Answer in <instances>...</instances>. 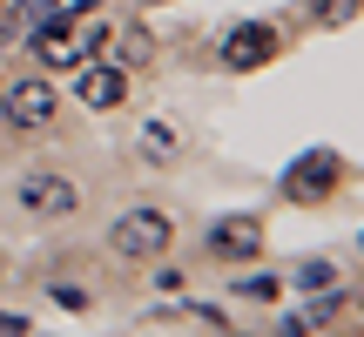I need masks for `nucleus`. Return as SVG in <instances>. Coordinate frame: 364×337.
I'll return each mask as SVG.
<instances>
[{
    "mask_svg": "<svg viewBox=\"0 0 364 337\" xmlns=\"http://www.w3.org/2000/svg\"><path fill=\"white\" fill-rule=\"evenodd\" d=\"M0 337H27V317L21 311H0Z\"/></svg>",
    "mask_w": 364,
    "mask_h": 337,
    "instance_id": "nucleus-14",
    "label": "nucleus"
},
{
    "mask_svg": "<svg viewBox=\"0 0 364 337\" xmlns=\"http://www.w3.org/2000/svg\"><path fill=\"white\" fill-rule=\"evenodd\" d=\"M54 290V304H68V311H81V304H88V290H75V284H48Z\"/></svg>",
    "mask_w": 364,
    "mask_h": 337,
    "instance_id": "nucleus-13",
    "label": "nucleus"
},
{
    "mask_svg": "<svg viewBox=\"0 0 364 337\" xmlns=\"http://www.w3.org/2000/svg\"><path fill=\"white\" fill-rule=\"evenodd\" d=\"M149 7H162V0H149Z\"/></svg>",
    "mask_w": 364,
    "mask_h": 337,
    "instance_id": "nucleus-16",
    "label": "nucleus"
},
{
    "mask_svg": "<svg viewBox=\"0 0 364 337\" xmlns=\"http://www.w3.org/2000/svg\"><path fill=\"white\" fill-rule=\"evenodd\" d=\"M311 324H304V317H277V337H304Z\"/></svg>",
    "mask_w": 364,
    "mask_h": 337,
    "instance_id": "nucleus-15",
    "label": "nucleus"
},
{
    "mask_svg": "<svg viewBox=\"0 0 364 337\" xmlns=\"http://www.w3.org/2000/svg\"><path fill=\"white\" fill-rule=\"evenodd\" d=\"M122 95H129L122 61H81V75H75V102L81 108H115Z\"/></svg>",
    "mask_w": 364,
    "mask_h": 337,
    "instance_id": "nucleus-5",
    "label": "nucleus"
},
{
    "mask_svg": "<svg viewBox=\"0 0 364 337\" xmlns=\"http://www.w3.org/2000/svg\"><path fill=\"white\" fill-rule=\"evenodd\" d=\"M14 196H21L27 216H75V209H81V189L68 176H54V168H27Z\"/></svg>",
    "mask_w": 364,
    "mask_h": 337,
    "instance_id": "nucleus-2",
    "label": "nucleus"
},
{
    "mask_svg": "<svg viewBox=\"0 0 364 337\" xmlns=\"http://www.w3.org/2000/svg\"><path fill=\"white\" fill-rule=\"evenodd\" d=\"M270 54H277V27H263V21H243L223 34V68H263Z\"/></svg>",
    "mask_w": 364,
    "mask_h": 337,
    "instance_id": "nucleus-6",
    "label": "nucleus"
},
{
    "mask_svg": "<svg viewBox=\"0 0 364 337\" xmlns=\"http://www.w3.org/2000/svg\"><path fill=\"white\" fill-rule=\"evenodd\" d=\"M324 182H338V162H331V156H304L297 176H290V196H317Z\"/></svg>",
    "mask_w": 364,
    "mask_h": 337,
    "instance_id": "nucleus-7",
    "label": "nucleus"
},
{
    "mask_svg": "<svg viewBox=\"0 0 364 337\" xmlns=\"http://www.w3.org/2000/svg\"><path fill=\"white\" fill-rule=\"evenodd\" d=\"M236 290H243L250 304H277V297H284V284H277V277H263V270H257V277H243Z\"/></svg>",
    "mask_w": 364,
    "mask_h": 337,
    "instance_id": "nucleus-10",
    "label": "nucleus"
},
{
    "mask_svg": "<svg viewBox=\"0 0 364 337\" xmlns=\"http://www.w3.org/2000/svg\"><path fill=\"white\" fill-rule=\"evenodd\" d=\"M338 284H344V277H338V263L311 257V263H297V277H290L284 290H311V297H317V290H338Z\"/></svg>",
    "mask_w": 364,
    "mask_h": 337,
    "instance_id": "nucleus-8",
    "label": "nucleus"
},
{
    "mask_svg": "<svg viewBox=\"0 0 364 337\" xmlns=\"http://www.w3.org/2000/svg\"><path fill=\"white\" fill-rule=\"evenodd\" d=\"M358 0H317V21H351Z\"/></svg>",
    "mask_w": 364,
    "mask_h": 337,
    "instance_id": "nucleus-12",
    "label": "nucleus"
},
{
    "mask_svg": "<svg viewBox=\"0 0 364 337\" xmlns=\"http://www.w3.org/2000/svg\"><path fill=\"white\" fill-rule=\"evenodd\" d=\"M0 115L14 122V129H48L54 122V88L48 81H0Z\"/></svg>",
    "mask_w": 364,
    "mask_h": 337,
    "instance_id": "nucleus-3",
    "label": "nucleus"
},
{
    "mask_svg": "<svg viewBox=\"0 0 364 337\" xmlns=\"http://www.w3.org/2000/svg\"><path fill=\"white\" fill-rule=\"evenodd\" d=\"M54 14H61V0H14V21H21L27 34H34V27H48Z\"/></svg>",
    "mask_w": 364,
    "mask_h": 337,
    "instance_id": "nucleus-9",
    "label": "nucleus"
},
{
    "mask_svg": "<svg viewBox=\"0 0 364 337\" xmlns=\"http://www.w3.org/2000/svg\"><path fill=\"white\" fill-rule=\"evenodd\" d=\"M142 149H149V156H169V149H176V129H162V122H149V129H142Z\"/></svg>",
    "mask_w": 364,
    "mask_h": 337,
    "instance_id": "nucleus-11",
    "label": "nucleus"
},
{
    "mask_svg": "<svg viewBox=\"0 0 364 337\" xmlns=\"http://www.w3.org/2000/svg\"><path fill=\"white\" fill-rule=\"evenodd\" d=\"M263 250V223L257 216H223L216 230H209V257L216 263H250Z\"/></svg>",
    "mask_w": 364,
    "mask_h": 337,
    "instance_id": "nucleus-4",
    "label": "nucleus"
},
{
    "mask_svg": "<svg viewBox=\"0 0 364 337\" xmlns=\"http://www.w3.org/2000/svg\"><path fill=\"white\" fill-rule=\"evenodd\" d=\"M169 216L162 209H122L115 216V230H108V250H115L122 263H149V257H162L169 250Z\"/></svg>",
    "mask_w": 364,
    "mask_h": 337,
    "instance_id": "nucleus-1",
    "label": "nucleus"
}]
</instances>
